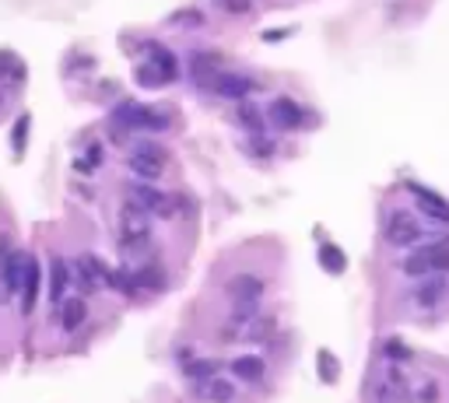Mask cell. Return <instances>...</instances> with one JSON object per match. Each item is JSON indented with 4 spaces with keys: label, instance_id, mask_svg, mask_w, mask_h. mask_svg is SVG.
I'll return each instance as SVG.
<instances>
[{
    "label": "cell",
    "instance_id": "603a6c76",
    "mask_svg": "<svg viewBox=\"0 0 449 403\" xmlns=\"http://www.w3.org/2000/svg\"><path fill=\"white\" fill-rule=\"evenodd\" d=\"M316 372H319V382H326V386H333L337 375H341V365H337V358H333L326 348L316 351Z\"/></svg>",
    "mask_w": 449,
    "mask_h": 403
},
{
    "label": "cell",
    "instance_id": "ac0fdd59",
    "mask_svg": "<svg viewBox=\"0 0 449 403\" xmlns=\"http://www.w3.org/2000/svg\"><path fill=\"white\" fill-rule=\"evenodd\" d=\"M85 319H88V302L67 295V302L60 305V326H64L67 333H74L78 326H85Z\"/></svg>",
    "mask_w": 449,
    "mask_h": 403
},
{
    "label": "cell",
    "instance_id": "4316f807",
    "mask_svg": "<svg viewBox=\"0 0 449 403\" xmlns=\"http://www.w3.org/2000/svg\"><path fill=\"white\" fill-rule=\"evenodd\" d=\"M218 4L224 8V15H236V18L253 11V0H218Z\"/></svg>",
    "mask_w": 449,
    "mask_h": 403
},
{
    "label": "cell",
    "instance_id": "9c48e42d",
    "mask_svg": "<svg viewBox=\"0 0 449 403\" xmlns=\"http://www.w3.org/2000/svg\"><path fill=\"white\" fill-rule=\"evenodd\" d=\"M411 382H407V375L393 365V368H386L382 372V379L376 382V389H372V396H376V403H411Z\"/></svg>",
    "mask_w": 449,
    "mask_h": 403
},
{
    "label": "cell",
    "instance_id": "5b68a950",
    "mask_svg": "<svg viewBox=\"0 0 449 403\" xmlns=\"http://www.w3.org/2000/svg\"><path fill=\"white\" fill-rule=\"evenodd\" d=\"M263 277L243 270V274H232L229 280H224V295H229V305L232 309H246V305H260L263 298Z\"/></svg>",
    "mask_w": 449,
    "mask_h": 403
},
{
    "label": "cell",
    "instance_id": "44dd1931",
    "mask_svg": "<svg viewBox=\"0 0 449 403\" xmlns=\"http://www.w3.org/2000/svg\"><path fill=\"white\" fill-rule=\"evenodd\" d=\"M382 358L393 361V365H404V361L414 358V351L407 348V343H404L400 337H386V340H382Z\"/></svg>",
    "mask_w": 449,
    "mask_h": 403
},
{
    "label": "cell",
    "instance_id": "8fae6325",
    "mask_svg": "<svg viewBox=\"0 0 449 403\" xmlns=\"http://www.w3.org/2000/svg\"><path fill=\"white\" fill-rule=\"evenodd\" d=\"M190 393L204 403H236L239 396V386L232 379H224V375H214V379H204V382H193Z\"/></svg>",
    "mask_w": 449,
    "mask_h": 403
},
{
    "label": "cell",
    "instance_id": "3957f363",
    "mask_svg": "<svg viewBox=\"0 0 449 403\" xmlns=\"http://www.w3.org/2000/svg\"><path fill=\"white\" fill-rule=\"evenodd\" d=\"M421 235H425V228H421L414 211H393L382 221V239L389 249H411L421 242Z\"/></svg>",
    "mask_w": 449,
    "mask_h": 403
},
{
    "label": "cell",
    "instance_id": "ba28073f",
    "mask_svg": "<svg viewBox=\"0 0 449 403\" xmlns=\"http://www.w3.org/2000/svg\"><path fill=\"white\" fill-rule=\"evenodd\" d=\"M267 116H270V123L277 130H285V134H295V130L306 127V109L295 98H288V95H277L270 102V109H267Z\"/></svg>",
    "mask_w": 449,
    "mask_h": 403
},
{
    "label": "cell",
    "instance_id": "cb8c5ba5",
    "mask_svg": "<svg viewBox=\"0 0 449 403\" xmlns=\"http://www.w3.org/2000/svg\"><path fill=\"white\" fill-rule=\"evenodd\" d=\"M183 368H186V379H190V382H204V379L221 375V372H218V361H204V358H197V361H190V365H183Z\"/></svg>",
    "mask_w": 449,
    "mask_h": 403
},
{
    "label": "cell",
    "instance_id": "7a4b0ae2",
    "mask_svg": "<svg viewBox=\"0 0 449 403\" xmlns=\"http://www.w3.org/2000/svg\"><path fill=\"white\" fill-rule=\"evenodd\" d=\"M407 277L421 280L428 274H449V239H435V242H425V246H414L407 256H404V267H400Z\"/></svg>",
    "mask_w": 449,
    "mask_h": 403
},
{
    "label": "cell",
    "instance_id": "7402d4cb",
    "mask_svg": "<svg viewBox=\"0 0 449 403\" xmlns=\"http://www.w3.org/2000/svg\"><path fill=\"white\" fill-rule=\"evenodd\" d=\"M239 120H243V127L253 134V137H263V112L253 105V102H239Z\"/></svg>",
    "mask_w": 449,
    "mask_h": 403
},
{
    "label": "cell",
    "instance_id": "4fadbf2b",
    "mask_svg": "<svg viewBox=\"0 0 449 403\" xmlns=\"http://www.w3.org/2000/svg\"><path fill=\"white\" fill-rule=\"evenodd\" d=\"M120 120L130 127V130H165L168 120L161 116V112L148 109V105H123L120 109Z\"/></svg>",
    "mask_w": 449,
    "mask_h": 403
},
{
    "label": "cell",
    "instance_id": "277c9868",
    "mask_svg": "<svg viewBox=\"0 0 449 403\" xmlns=\"http://www.w3.org/2000/svg\"><path fill=\"white\" fill-rule=\"evenodd\" d=\"M411 305L418 309V312H435V309H442L446 302H449V277L446 274H428V277H421L414 287H411Z\"/></svg>",
    "mask_w": 449,
    "mask_h": 403
},
{
    "label": "cell",
    "instance_id": "484cf974",
    "mask_svg": "<svg viewBox=\"0 0 449 403\" xmlns=\"http://www.w3.org/2000/svg\"><path fill=\"white\" fill-rule=\"evenodd\" d=\"M274 316H263V319H253L249 323V330H246V340L249 343H260V340H267V337H274Z\"/></svg>",
    "mask_w": 449,
    "mask_h": 403
},
{
    "label": "cell",
    "instance_id": "d6986e66",
    "mask_svg": "<svg viewBox=\"0 0 449 403\" xmlns=\"http://www.w3.org/2000/svg\"><path fill=\"white\" fill-rule=\"evenodd\" d=\"M130 277H134L137 292H158V287H165V274H161L158 263H144V267L130 270Z\"/></svg>",
    "mask_w": 449,
    "mask_h": 403
},
{
    "label": "cell",
    "instance_id": "6da1fadb",
    "mask_svg": "<svg viewBox=\"0 0 449 403\" xmlns=\"http://www.w3.org/2000/svg\"><path fill=\"white\" fill-rule=\"evenodd\" d=\"M120 249L127 256H141L151 249V214L130 200L120 211Z\"/></svg>",
    "mask_w": 449,
    "mask_h": 403
},
{
    "label": "cell",
    "instance_id": "e0dca14e",
    "mask_svg": "<svg viewBox=\"0 0 449 403\" xmlns=\"http://www.w3.org/2000/svg\"><path fill=\"white\" fill-rule=\"evenodd\" d=\"M28 267H32V256L28 253H11L8 263H4V287L11 295H18L25 287V277H28Z\"/></svg>",
    "mask_w": 449,
    "mask_h": 403
},
{
    "label": "cell",
    "instance_id": "7c38bea8",
    "mask_svg": "<svg viewBox=\"0 0 449 403\" xmlns=\"http://www.w3.org/2000/svg\"><path fill=\"white\" fill-rule=\"evenodd\" d=\"M211 88H214L218 95H224V98H236V102H243V98L256 88V81H253V78H246V74H236V71H218V74H214V81H211Z\"/></svg>",
    "mask_w": 449,
    "mask_h": 403
},
{
    "label": "cell",
    "instance_id": "5bb4252c",
    "mask_svg": "<svg viewBox=\"0 0 449 403\" xmlns=\"http://www.w3.org/2000/svg\"><path fill=\"white\" fill-rule=\"evenodd\" d=\"M229 372H232V379L256 386V382H263V375H267V358H263V355H236V358L229 361Z\"/></svg>",
    "mask_w": 449,
    "mask_h": 403
},
{
    "label": "cell",
    "instance_id": "8992f818",
    "mask_svg": "<svg viewBox=\"0 0 449 403\" xmlns=\"http://www.w3.org/2000/svg\"><path fill=\"white\" fill-rule=\"evenodd\" d=\"M127 200L137 204L141 211H148L151 217H176V200L161 190H155V186H148V183H130Z\"/></svg>",
    "mask_w": 449,
    "mask_h": 403
},
{
    "label": "cell",
    "instance_id": "52a82bcc",
    "mask_svg": "<svg viewBox=\"0 0 449 403\" xmlns=\"http://www.w3.org/2000/svg\"><path fill=\"white\" fill-rule=\"evenodd\" d=\"M165 158H168L165 147L144 141V144L134 147V154H130V172H134L141 183H155V179H161V172H165Z\"/></svg>",
    "mask_w": 449,
    "mask_h": 403
},
{
    "label": "cell",
    "instance_id": "ffe728a7",
    "mask_svg": "<svg viewBox=\"0 0 449 403\" xmlns=\"http://www.w3.org/2000/svg\"><path fill=\"white\" fill-rule=\"evenodd\" d=\"M319 267L326 270V274H344L348 270V256H344V249H337L333 242H319Z\"/></svg>",
    "mask_w": 449,
    "mask_h": 403
},
{
    "label": "cell",
    "instance_id": "2e32d148",
    "mask_svg": "<svg viewBox=\"0 0 449 403\" xmlns=\"http://www.w3.org/2000/svg\"><path fill=\"white\" fill-rule=\"evenodd\" d=\"M67 287H71V267L60 256H53V263H49V302L64 305L67 302Z\"/></svg>",
    "mask_w": 449,
    "mask_h": 403
},
{
    "label": "cell",
    "instance_id": "9a60e30c",
    "mask_svg": "<svg viewBox=\"0 0 449 403\" xmlns=\"http://www.w3.org/2000/svg\"><path fill=\"white\" fill-rule=\"evenodd\" d=\"M407 190H411V197H414V204H418L421 214H428L432 221H449V200L446 197H439L435 190L418 186V183H411Z\"/></svg>",
    "mask_w": 449,
    "mask_h": 403
},
{
    "label": "cell",
    "instance_id": "30bf717a",
    "mask_svg": "<svg viewBox=\"0 0 449 403\" xmlns=\"http://www.w3.org/2000/svg\"><path fill=\"white\" fill-rule=\"evenodd\" d=\"M112 274L116 270H109L98 256H91V253H85L78 263H74V277L81 280V287L91 295V292H98V287H109L112 284Z\"/></svg>",
    "mask_w": 449,
    "mask_h": 403
},
{
    "label": "cell",
    "instance_id": "d4e9b609",
    "mask_svg": "<svg viewBox=\"0 0 449 403\" xmlns=\"http://www.w3.org/2000/svg\"><path fill=\"white\" fill-rule=\"evenodd\" d=\"M411 403H439V379H421L411 393Z\"/></svg>",
    "mask_w": 449,
    "mask_h": 403
}]
</instances>
